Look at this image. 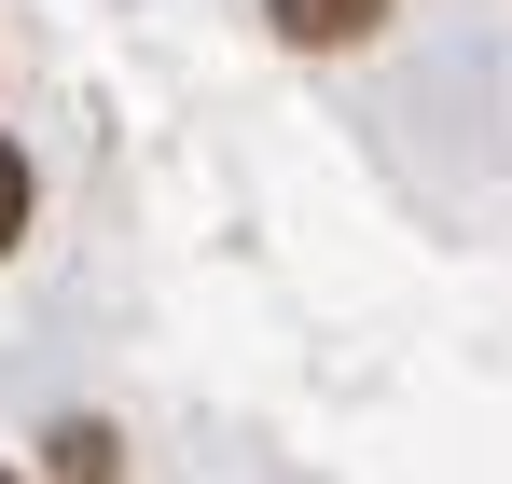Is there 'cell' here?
Returning a JSON list of instances; mask_svg holds the SVG:
<instances>
[{"label":"cell","instance_id":"cell-1","mask_svg":"<svg viewBox=\"0 0 512 484\" xmlns=\"http://www.w3.org/2000/svg\"><path fill=\"white\" fill-rule=\"evenodd\" d=\"M263 28H277L291 56H346V42L388 28V0H263Z\"/></svg>","mask_w":512,"mask_h":484},{"label":"cell","instance_id":"cell-2","mask_svg":"<svg viewBox=\"0 0 512 484\" xmlns=\"http://www.w3.org/2000/svg\"><path fill=\"white\" fill-rule=\"evenodd\" d=\"M28 208H42V180H28V139H0V249H28Z\"/></svg>","mask_w":512,"mask_h":484},{"label":"cell","instance_id":"cell-3","mask_svg":"<svg viewBox=\"0 0 512 484\" xmlns=\"http://www.w3.org/2000/svg\"><path fill=\"white\" fill-rule=\"evenodd\" d=\"M56 484H111V429H97V415L56 429Z\"/></svg>","mask_w":512,"mask_h":484},{"label":"cell","instance_id":"cell-4","mask_svg":"<svg viewBox=\"0 0 512 484\" xmlns=\"http://www.w3.org/2000/svg\"><path fill=\"white\" fill-rule=\"evenodd\" d=\"M0 484H28V471H0Z\"/></svg>","mask_w":512,"mask_h":484}]
</instances>
